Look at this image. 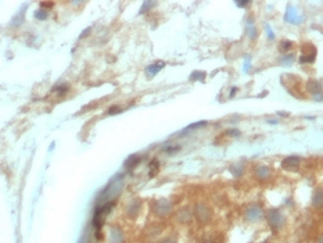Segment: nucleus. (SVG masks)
<instances>
[{
    "label": "nucleus",
    "mask_w": 323,
    "mask_h": 243,
    "mask_svg": "<svg viewBox=\"0 0 323 243\" xmlns=\"http://www.w3.org/2000/svg\"><path fill=\"white\" fill-rule=\"evenodd\" d=\"M164 66H165L164 61H157V63H154L153 66H150L149 68H147V74H149V75H155Z\"/></svg>",
    "instance_id": "1"
},
{
    "label": "nucleus",
    "mask_w": 323,
    "mask_h": 243,
    "mask_svg": "<svg viewBox=\"0 0 323 243\" xmlns=\"http://www.w3.org/2000/svg\"><path fill=\"white\" fill-rule=\"evenodd\" d=\"M42 7H53V3H40Z\"/></svg>",
    "instance_id": "7"
},
{
    "label": "nucleus",
    "mask_w": 323,
    "mask_h": 243,
    "mask_svg": "<svg viewBox=\"0 0 323 243\" xmlns=\"http://www.w3.org/2000/svg\"><path fill=\"white\" fill-rule=\"evenodd\" d=\"M298 161H300V160H298V157H288V158H286L284 161H283V164H288V163H290V167H293V165H298Z\"/></svg>",
    "instance_id": "4"
},
{
    "label": "nucleus",
    "mask_w": 323,
    "mask_h": 243,
    "mask_svg": "<svg viewBox=\"0 0 323 243\" xmlns=\"http://www.w3.org/2000/svg\"><path fill=\"white\" fill-rule=\"evenodd\" d=\"M236 4H237V6H241V7H243V6H248V2H237Z\"/></svg>",
    "instance_id": "8"
},
{
    "label": "nucleus",
    "mask_w": 323,
    "mask_h": 243,
    "mask_svg": "<svg viewBox=\"0 0 323 243\" xmlns=\"http://www.w3.org/2000/svg\"><path fill=\"white\" fill-rule=\"evenodd\" d=\"M35 17L38 18V20H46V18H47V13H46L45 10H39L35 13Z\"/></svg>",
    "instance_id": "5"
},
{
    "label": "nucleus",
    "mask_w": 323,
    "mask_h": 243,
    "mask_svg": "<svg viewBox=\"0 0 323 243\" xmlns=\"http://www.w3.org/2000/svg\"><path fill=\"white\" fill-rule=\"evenodd\" d=\"M121 110H119V107H111L108 111V114H114V113H119Z\"/></svg>",
    "instance_id": "6"
},
{
    "label": "nucleus",
    "mask_w": 323,
    "mask_h": 243,
    "mask_svg": "<svg viewBox=\"0 0 323 243\" xmlns=\"http://www.w3.org/2000/svg\"><path fill=\"white\" fill-rule=\"evenodd\" d=\"M54 92H57L60 96H63L64 93H67L68 92V85H61V86H56V88L53 89Z\"/></svg>",
    "instance_id": "3"
},
{
    "label": "nucleus",
    "mask_w": 323,
    "mask_h": 243,
    "mask_svg": "<svg viewBox=\"0 0 323 243\" xmlns=\"http://www.w3.org/2000/svg\"><path fill=\"white\" fill-rule=\"evenodd\" d=\"M140 161V157H137V156H131L128 160H126V163H125V167L126 168H133L135 165H137V163Z\"/></svg>",
    "instance_id": "2"
}]
</instances>
